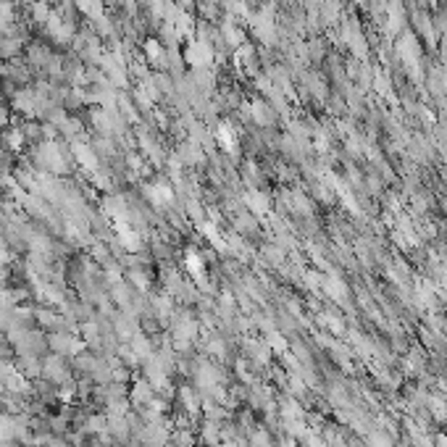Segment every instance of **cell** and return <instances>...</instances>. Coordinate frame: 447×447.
<instances>
[{
  "mask_svg": "<svg viewBox=\"0 0 447 447\" xmlns=\"http://www.w3.org/2000/svg\"><path fill=\"white\" fill-rule=\"evenodd\" d=\"M45 3H48V6H50V8H58V6H61V3H64V0H45Z\"/></svg>",
  "mask_w": 447,
  "mask_h": 447,
  "instance_id": "8",
  "label": "cell"
},
{
  "mask_svg": "<svg viewBox=\"0 0 447 447\" xmlns=\"http://www.w3.org/2000/svg\"><path fill=\"white\" fill-rule=\"evenodd\" d=\"M43 379L53 382L55 387H61V384L77 379V376H74V369H71V358L58 355V353H48V355H43Z\"/></svg>",
  "mask_w": 447,
  "mask_h": 447,
  "instance_id": "1",
  "label": "cell"
},
{
  "mask_svg": "<svg viewBox=\"0 0 447 447\" xmlns=\"http://www.w3.org/2000/svg\"><path fill=\"white\" fill-rule=\"evenodd\" d=\"M24 50H27V40L13 37V34H6L0 29V61H16V58H24Z\"/></svg>",
  "mask_w": 447,
  "mask_h": 447,
  "instance_id": "3",
  "label": "cell"
},
{
  "mask_svg": "<svg viewBox=\"0 0 447 447\" xmlns=\"http://www.w3.org/2000/svg\"><path fill=\"white\" fill-rule=\"evenodd\" d=\"M155 397V390L153 384L148 382L145 376H142V371L134 376V382L129 384V405L134 408V411H140V408H145V405H150Z\"/></svg>",
  "mask_w": 447,
  "mask_h": 447,
  "instance_id": "2",
  "label": "cell"
},
{
  "mask_svg": "<svg viewBox=\"0 0 447 447\" xmlns=\"http://www.w3.org/2000/svg\"><path fill=\"white\" fill-rule=\"evenodd\" d=\"M19 129H22L27 145H43V142H48V137H45V124L40 119H24L22 124H19Z\"/></svg>",
  "mask_w": 447,
  "mask_h": 447,
  "instance_id": "5",
  "label": "cell"
},
{
  "mask_svg": "<svg viewBox=\"0 0 447 447\" xmlns=\"http://www.w3.org/2000/svg\"><path fill=\"white\" fill-rule=\"evenodd\" d=\"M13 311L16 308H0V332H11L13 329Z\"/></svg>",
  "mask_w": 447,
  "mask_h": 447,
  "instance_id": "7",
  "label": "cell"
},
{
  "mask_svg": "<svg viewBox=\"0 0 447 447\" xmlns=\"http://www.w3.org/2000/svg\"><path fill=\"white\" fill-rule=\"evenodd\" d=\"M13 366H16V371L22 374L24 379H29V382L43 376V358H37V355H16V358H13Z\"/></svg>",
  "mask_w": 447,
  "mask_h": 447,
  "instance_id": "4",
  "label": "cell"
},
{
  "mask_svg": "<svg viewBox=\"0 0 447 447\" xmlns=\"http://www.w3.org/2000/svg\"><path fill=\"white\" fill-rule=\"evenodd\" d=\"M169 442L174 447H195L197 445V432L195 429H171Z\"/></svg>",
  "mask_w": 447,
  "mask_h": 447,
  "instance_id": "6",
  "label": "cell"
}]
</instances>
